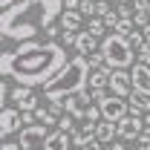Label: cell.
<instances>
[{
  "mask_svg": "<svg viewBox=\"0 0 150 150\" xmlns=\"http://www.w3.org/2000/svg\"><path fill=\"white\" fill-rule=\"evenodd\" d=\"M38 29H43L38 0H20L12 9L0 12V35H3V40L29 43V40L38 38Z\"/></svg>",
  "mask_w": 150,
  "mask_h": 150,
  "instance_id": "2",
  "label": "cell"
},
{
  "mask_svg": "<svg viewBox=\"0 0 150 150\" xmlns=\"http://www.w3.org/2000/svg\"><path fill=\"white\" fill-rule=\"evenodd\" d=\"M144 124H147V127H150V112H147V115H144Z\"/></svg>",
  "mask_w": 150,
  "mask_h": 150,
  "instance_id": "34",
  "label": "cell"
},
{
  "mask_svg": "<svg viewBox=\"0 0 150 150\" xmlns=\"http://www.w3.org/2000/svg\"><path fill=\"white\" fill-rule=\"evenodd\" d=\"M139 144H150V127H144V133H142V139H139Z\"/></svg>",
  "mask_w": 150,
  "mask_h": 150,
  "instance_id": "29",
  "label": "cell"
},
{
  "mask_svg": "<svg viewBox=\"0 0 150 150\" xmlns=\"http://www.w3.org/2000/svg\"><path fill=\"white\" fill-rule=\"evenodd\" d=\"M101 49V40L98 38H93L90 32H78V40H75V52L84 58H90L93 52H98Z\"/></svg>",
  "mask_w": 150,
  "mask_h": 150,
  "instance_id": "13",
  "label": "cell"
},
{
  "mask_svg": "<svg viewBox=\"0 0 150 150\" xmlns=\"http://www.w3.org/2000/svg\"><path fill=\"white\" fill-rule=\"evenodd\" d=\"M75 40H78V32H64L61 35V46H75Z\"/></svg>",
  "mask_w": 150,
  "mask_h": 150,
  "instance_id": "26",
  "label": "cell"
},
{
  "mask_svg": "<svg viewBox=\"0 0 150 150\" xmlns=\"http://www.w3.org/2000/svg\"><path fill=\"white\" fill-rule=\"evenodd\" d=\"M130 32H136V23H133V20H118V26H115V35L127 38Z\"/></svg>",
  "mask_w": 150,
  "mask_h": 150,
  "instance_id": "25",
  "label": "cell"
},
{
  "mask_svg": "<svg viewBox=\"0 0 150 150\" xmlns=\"http://www.w3.org/2000/svg\"><path fill=\"white\" fill-rule=\"evenodd\" d=\"M81 20H84L81 12H64L61 15V29L64 32H81Z\"/></svg>",
  "mask_w": 150,
  "mask_h": 150,
  "instance_id": "18",
  "label": "cell"
},
{
  "mask_svg": "<svg viewBox=\"0 0 150 150\" xmlns=\"http://www.w3.org/2000/svg\"><path fill=\"white\" fill-rule=\"evenodd\" d=\"M87 64H90L93 69H104V67H107V58H104V52L98 49V52H93V55L87 58Z\"/></svg>",
  "mask_w": 150,
  "mask_h": 150,
  "instance_id": "23",
  "label": "cell"
},
{
  "mask_svg": "<svg viewBox=\"0 0 150 150\" xmlns=\"http://www.w3.org/2000/svg\"><path fill=\"white\" fill-rule=\"evenodd\" d=\"M72 150H78V147H72Z\"/></svg>",
  "mask_w": 150,
  "mask_h": 150,
  "instance_id": "35",
  "label": "cell"
},
{
  "mask_svg": "<svg viewBox=\"0 0 150 150\" xmlns=\"http://www.w3.org/2000/svg\"><path fill=\"white\" fill-rule=\"evenodd\" d=\"M0 150H23V147H20V142H3Z\"/></svg>",
  "mask_w": 150,
  "mask_h": 150,
  "instance_id": "28",
  "label": "cell"
},
{
  "mask_svg": "<svg viewBox=\"0 0 150 150\" xmlns=\"http://www.w3.org/2000/svg\"><path fill=\"white\" fill-rule=\"evenodd\" d=\"M142 35H144V46H150V26H144V29H142Z\"/></svg>",
  "mask_w": 150,
  "mask_h": 150,
  "instance_id": "31",
  "label": "cell"
},
{
  "mask_svg": "<svg viewBox=\"0 0 150 150\" xmlns=\"http://www.w3.org/2000/svg\"><path fill=\"white\" fill-rule=\"evenodd\" d=\"M72 136L69 133H61V130H52V136H49V142H46V147L43 150H72Z\"/></svg>",
  "mask_w": 150,
  "mask_h": 150,
  "instance_id": "17",
  "label": "cell"
},
{
  "mask_svg": "<svg viewBox=\"0 0 150 150\" xmlns=\"http://www.w3.org/2000/svg\"><path fill=\"white\" fill-rule=\"evenodd\" d=\"M35 121L43 124V127H49V124H58L61 118H55V115L49 112V107H38V110H35Z\"/></svg>",
  "mask_w": 150,
  "mask_h": 150,
  "instance_id": "20",
  "label": "cell"
},
{
  "mask_svg": "<svg viewBox=\"0 0 150 150\" xmlns=\"http://www.w3.org/2000/svg\"><path fill=\"white\" fill-rule=\"evenodd\" d=\"M95 127H98V124H90V121L78 124V127H75V133H72V144H75L78 150H81V147H87V144H90V142L95 139Z\"/></svg>",
  "mask_w": 150,
  "mask_h": 150,
  "instance_id": "14",
  "label": "cell"
},
{
  "mask_svg": "<svg viewBox=\"0 0 150 150\" xmlns=\"http://www.w3.org/2000/svg\"><path fill=\"white\" fill-rule=\"evenodd\" d=\"M64 104H67V112H69V115L87 118V112L93 110V95H90V90H84V93H78V95L64 98Z\"/></svg>",
  "mask_w": 150,
  "mask_h": 150,
  "instance_id": "7",
  "label": "cell"
},
{
  "mask_svg": "<svg viewBox=\"0 0 150 150\" xmlns=\"http://www.w3.org/2000/svg\"><path fill=\"white\" fill-rule=\"evenodd\" d=\"M20 124H23V115H20L18 107H6V110L0 112V136H3L6 142H9V136L15 130H23Z\"/></svg>",
  "mask_w": 150,
  "mask_h": 150,
  "instance_id": "8",
  "label": "cell"
},
{
  "mask_svg": "<svg viewBox=\"0 0 150 150\" xmlns=\"http://www.w3.org/2000/svg\"><path fill=\"white\" fill-rule=\"evenodd\" d=\"M104 150H127V147H124V144H118V142H112V144H107Z\"/></svg>",
  "mask_w": 150,
  "mask_h": 150,
  "instance_id": "32",
  "label": "cell"
},
{
  "mask_svg": "<svg viewBox=\"0 0 150 150\" xmlns=\"http://www.w3.org/2000/svg\"><path fill=\"white\" fill-rule=\"evenodd\" d=\"M15 3H20V0H0V9H12Z\"/></svg>",
  "mask_w": 150,
  "mask_h": 150,
  "instance_id": "30",
  "label": "cell"
},
{
  "mask_svg": "<svg viewBox=\"0 0 150 150\" xmlns=\"http://www.w3.org/2000/svg\"><path fill=\"white\" fill-rule=\"evenodd\" d=\"M130 81H133V90H136V93H142V95L150 98V67L136 64L130 69Z\"/></svg>",
  "mask_w": 150,
  "mask_h": 150,
  "instance_id": "11",
  "label": "cell"
},
{
  "mask_svg": "<svg viewBox=\"0 0 150 150\" xmlns=\"http://www.w3.org/2000/svg\"><path fill=\"white\" fill-rule=\"evenodd\" d=\"M90 72H93V67L87 64L84 55L69 58V64L43 87V98H46V101H64V98H69V95L84 93V90H87V81H90Z\"/></svg>",
  "mask_w": 150,
  "mask_h": 150,
  "instance_id": "3",
  "label": "cell"
},
{
  "mask_svg": "<svg viewBox=\"0 0 150 150\" xmlns=\"http://www.w3.org/2000/svg\"><path fill=\"white\" fill-rule=\"evenodd\" d=\"M127 43H130L133 49L139 52V49L144 46V35H142V29H136V32H130V35H127Z\"/></svg>",
  "mask_w": 150,
  "mask_h": 150,
  "instance_id": "24",
  "label": "cell"
},
{
  "mask_svg": "<svg viewBox=\"0 0 150 150\" xmlns=\"http://www.w3.org/2000/svg\"><path fill=\"white\" fill-rule=\"evenodd\" d=\"M75 127H78V124H75V115H69V112L61 115V121H58V130H61V133H69V136H72Z\"/></svg>",
  "mask_w": 150,
  "mask_h": 150,
  "instance_id": "22",
  "label": "cell"
},
{
  "mask_svg": "<svg viewBox=\"0 0 150 150\" xmlns=\"http://www.w3.org/2000/svg\"><path fill=\"white\" fill-rule=\"evenodd\" d=\"M133 150H150V144H139V147H133Z\"/></svg>",
  "mask_w": 150,
  "mask_h": 150,
  "instance_id": "33",
  "label": "cell"
},
{
  "mask_svg": "<svg viewBox=\"0 0 150 150\" xmlns=\"http://www.w3.org/2000/svg\"><path fill=\"white\" fill-rule=\"evenodd\" d=\"M110 75H112L110 67L93 69V72H90V81H87V90H90V93H107V90H110Z\"/></svg>",
  "mask_w": 150,
  "mask_h": 150,
  "instance_id": "12",
  "label": "cell"
},
{
  "mask_svg": "<svg viewBox=\"0 0 150 150\" xmlns=\"http://www.w3.org/2000/svg\"><path fill=\"white\" fill-rule=\"evenodd\" d=\"M144 118L142 115H127L124 121H118V139H127V142H136V139H142V133H144Z\"/></svg>",
  "mask_w": 150,
  "mask_h": 150,
  "instance_id": "9",
  "label": "cell"
},
{
  "mask_svg": "<svg viewBox=\"0 0 150 150\" xmlns=\"http://www.w3.org/2000/svg\"><path fill=\"white\" fill-rule=\"evenodd\" d=\"M67 46L49 40H29L18 43L15 52H0V75L3 81H15L18 87H46L64 67H67Z\"/></svg>",
  "mask_w": 150,
  "mask_h": 150,
  "instance_id": "1",
  "label": "cell"
},
{
  "mask_svg": "<svg viewBox=\"0 0 150 150\" xmlns=\"http://www.w3.org/2000/svg\"><path fill=\"white\" fill-rule=\"evenodd\" d=\"M78 12L84 15L87 20L98 18V0H81V6H78Z\"/></svg>",
  "mask_w": 150,
  "mask_h": 150,
  "instance_id": "21",
  "label": "cell"
},
{
  "mask_svg": "<svg viewBox=\"0 0 150 150\" xmlns=\"http://www.w3.org/2000/svg\"><path fill=\"white\" fill-rule=\"evenodd\" d=\"M101 52L107 58V67L110 69H133L139 64V52L127 43V38L115 35V32H110L101 40Z\"/></svg>",
  "mask_w": 150,
  "mask_h": 150,
  "instance_id": "4",
  "label": "cell"
},
{
  "mask_svg": "<svg viewBox=\"0 0 150 150\" xmlns=\"http://www.w3.org/2000/svg\"><path fill=\"white\" fill-rule=\"evenodd\" d=\"M87 32H90L93 38H98V40H104V38L110 35V32H107V26H104V20H101V18H93V20H87Z\"/></svg>",
  "mask_w": 150,
  "mask_h": 150,
  "instance_id": "19",
  "label": "cell"
},
{
  "mask_svg": "<svg viewBox=\"0 0 150 150\" xmlns=\"http://www.w3.org/2000/svg\"><path fill=\"white\" fill-rule=\"evenodd\" d=\"M127 107H130V115H142V118H144V115L150 112V98L133 90L130 98H127Z\"/></svg>",
  "mask_w": 150,
  "mask_h": 150,
  "instance_id": "15",
  "label": "cell"
},
{
  "mask_svg": "<svg viewBox=\"0 0 150 150\" xmlns=\"http://www.w3.org/2000/svg\"><path fill=\"white\" fill-rule=\"evenodd\" d=\"M139 64L150 67V46H142V49H139Z\"/></svg>",
  "mask_w": 150,
  "mask_h": 150,
  "instance_id": "27",
  "label": "cell"
},
{
  "mask_svg": "<svg viewBox=\"0 0 150 150\" xmlns=\"http://www.w3.org/2000/svg\"><path fill=\"white\" fill-rule=\"evenodd\" d=\"M110 93L118 95V98H130L133 81H130V72H127V69H112V75H110Z\"/></svg>",
  "mask_w": 150,
  "mask_h": 150,
  "instance_id": "10",
  "label": "cell"
},
{
  "mask_svg": "<svg viewBox=\"0 0 150 150\" xmlns=\"http://www.w3.org/2000/svg\"><path fill=\"white\" fill-rule=\"evenodd\" d=\"M118 136V124H112V121H98V127H95V142H101L104 147L112 144V139Z\"/></svg>",
  "mask_w": 150,
  "mask_h": 150,
  "instance_id": "16",
  "label": "cell"
},
{
  "mask_svg": "<svg viewBox=\"0 0 150 150\" xmlns=\"http://www.w3.org/2000/svg\"><path fill=\"white\" fill-rule=\"evenodd\" d=\"M98 110H101V118H104V121H112V124H118V121H124V118L130 115L127 98H118V95H112V93L98 104Z\"/></svg>",
  "mask_w": 150,
  "mask_h": 150,
  "instance_id": "5",
  "label": "cell"
},
{
  "mask_svg": "<svg viewBox=\"0 0 150 150\" xmlns=\"http://www.w3.org/2000/svg\"><path fill=\"white\" fill-rule=\"evenodd\" d=\"M49 136L52 130L49 127H43V124H32V127H23L20 130V147L23 150H43L46 147V142H49Z\"/></svg>",
  "mask_w": 150,
  "mask_h": 150,
  "instance_id": "6",
  "label": "cell"
},
{
  "mask_svg": "<svg viewBox=\"0 0 150 150\" xmlns=\"http://www.w3.org/2000/svg\"><path fill=\"white\" fill-rule=\"evenodd\" d=\"M107 3H110V0H107Z\"/></svg>",
  "mask_w": 150,
  "mask_h": 150,
  "instance_id": "36",
  "label": "cell"
}]
</instances>
